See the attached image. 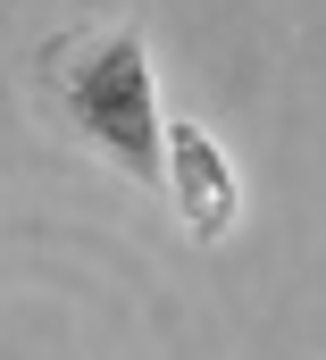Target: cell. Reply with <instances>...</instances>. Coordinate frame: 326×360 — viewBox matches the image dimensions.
Masks as SVG:
<instances>
[{
    "mask_svg": "<svg viewBox=\"0 0 326 360\" xmlns=\"http://www.w3.org/2000/svg\"><path fill=\"white\" fill-rule=\"evenodd\" d=\"M42 92L59 101V117L76 126L84 143L134 184H159V92H151V51L134 25H92V34H67L51 42L42 59Z\"/></svg>",
    "mask_w": 326,
    "mask_h": 360,
    "instance_id": "1",
    "label": "cell"
},
{
    "mask_svg": "<svg viewBox=\"0 0 326 360\" xmlns=\"http://www.w3.org/2000/svg\"><path fill=\"white\" fill-rule=\"evenodd\" d=\"M159 184L176 193V218H184V235L193 243H218L226 226H235V210H243V184H235V160L218 151V134L201 126V117H167L159 126Z\"/></svg>",
    "mask_w": 326,
    "mask_h": 360,
    "instance_id": "2",
    "label": "cell"
}]
</instances>
